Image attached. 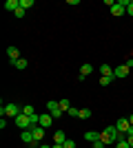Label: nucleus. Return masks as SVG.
<instances>
[{
    "label": "nucleus",
    "mask_w": 133,
    "mask_h": 148,
    "mask_svg": "<svg viewBox=\"0 0 133 148\" xmlns=\"http://www.w3.org/2000/svg\"><path fill=\"white\" fill-rule=\"evenodd\" d=\"M118 139H122V135H120V130L115 128V126H107V128L100 133V142H102V144H107V146L115 144Z\"/></svg>",
    "instance_id": "nucleus-1"
},
{
    "label": "nucleus",
    "mask_w": 133,
    "mask_h": 148,
    "mask_svg": "<svg viewBox=\"0 0 133 148\" xmlns=\"http://www.w3.org/2000/svg\"><path fill=\"white\" fill-rule=\"evenodd\" d=\"M115 128L120 130V135H133V126H131V122H129L127 117L118 119V122H115Z\"/></svg>",
    "instance_id": "nucleus-2"
},
{
    "label": "nucleus",
    "mask_w": 133,
    "mask_h": 148,
    "mask_svg": "<svg viewBox=\"0 0 133 148\" xmlns=\"http://www.w3.org/2000/svg\"><path fill=\"white\" fill-rule=\"evenodd\" d=\"M0 113H2V115H7V117H13V119H16L20 113H22V108H20L18 104H5Z\"/></svg>",
    "instance_id": "nucleus-3"
},
{
    "label": "nucleus",
    "mask_w": 133,
    "mask_h": 148,
    "mask_svg": "<svg viewBox=\"0 0 133 148\" xmlns=\"http://www.w3.org/2000/svg\"><path fill=\"white\" fill-rule=\"evenodd\" d=\"M47 108H49V113H51V117H53V119H60V117L64 115V111L60 108V104H58V102H53V99H51V102H47Z\"/></svg>",
    "instance_id": "nucleus-4"
},
{
    "label": "nucleus",
    "mask_w": 133,
    "mask_h": 148,
    "mask_svg": "<svg viewBox=\"0 0 133 148\" xmlns=\"http://www.w3.org/2000/svg\"><path fill=\"white\" fill-rule=\"evenodd\" d=\"M16 126H18L20 130H29L31 128V117L25 115V113H20L18 117H16Z\"/></svg>",
    "instance_id": "nucleus-5"
},
{
    "label": "nucleus",
    "mask_w": 133,
    "mask_h": 148,
    "mask_svg": "<svg viewBox=\"0 0 133 148\" xmlns=\"http://www.w3.org/2000/svg\"><path fill=\"white\" fill-rule=\"evenodd\" d=\"M124 11H127V0H120V2H115L111 7V16H115V18H120Z\"/></svg>",
    "instance_id": "nucleus-6"
},
{
    "label": "nucleus",
    "mask_w": 133,
    "mask_h": 148,
    "mask_svg": "<svg viewBox=\"0 0 133 148\" xmlns=\"http://www.w3.org/2000/svg\"><path fill=\"white\" fill-rule=\"evenodd\" d=\"M20 139H22L25 144H31V146L36 144V139H33V133H31V128H29V130H22V133H20Z\"/></svg>",
    "instance_id": "nucleus-7"
},
{
    "label": "nucleus",
    "mask_w": 133,
    "mask_h": 148,
    "mask_svg": "<svg viewBox=\"0 0 133 148\" xmlns=\"http://www.w3.org/2000/svg\"><path fill=\"white\" fill-rule=\"evenodd\" d=\"M7 56H9L11 62H18L20 58H22V56H20V51H18V47H9V49H7Z\"/></svg>",
    "instance_id": "nucleus-8"
},
{
    "label": "nucleus",
    "mask_w": 133,
    "mask_h": 148,
    "mask_svg": "<svg viewBox=\"0 0 133 148\" xmlns=\"http://www.w3.org/2000/svg\"><path fill=\"white\" fill-rule=\"evenodd\" d=\"M51 124H53V117H51V113H44V115H40V124H38V126H42V128H49Z\"/></svg>",
    "instance_id": "nucleus-9"
},
{
    "label": "nucleus",
    "mask_w": 133,
    "mask_h": 148,
    "mask_svg": "<svg viewBox=\"0 0 133 148\" xmlns=\"http://www.w3.org/2000/svg\"><path fill=\"white\" fill-rule=\"evenodd\" d=\"M113 73H115V77H127L129 75V66L127 64H120V66L113 69Z\"/></svg>",
    "instance_id": "nucleus-10"
},
{
    "label": "nucleus",
    "mask_w": 133,
    "mask_h": 148,
    "mask_svg": "<svg viewBox=\"0 0 133 148\" xmlns=\"http://www.w3.org/2000/svg\"><path fill=\"white\" fill-rule=\"evenodd\" d=\"M84 139H87V142H100V133H98V130H87V133H84Z\"/></svg>",
    "instance_id": "nucleus-11"
},
{
    "label": "nucleus",
    "mask_w": 133,
    "mask_h": 148,
    "mask_svg": "<svg viewBox=\"0 0 133 148\" xmlns=\"http://www.w3.org/2000/svg\"><path fill=\"white\" fill-rule=\"evenodd\" d=\"M20 7V0H7L5 2V11H11V13H16V9Z\"/></svg>",
    "instance_id": "nucleus-12"
},
{
    "label": "nucleus",
    "mask_w": 133,
    "mask_h": 148,
    "mask_svg": "<svg viewBox=\"0 0 133 148\" xmlns=\"http://www.w3.org/2000/svg\"><path fill=\"white\" fill-rule=\"evenodd\" d=\"M91 73H93V66H91V64H82V66H80V77H78V80H84V77L91 75Z\"/></svg>",
    "instance_id": "nucleus-13"
},
{
    "label": "nucleus",
    "mask_w": 133,
    "mask_h": 148,
    "mask_svg": "<svg viewBox=\"0 0 133 148\" xmlns=\"http://www.w3.org/2000/svg\"><path fill=\"white\" fill-rule=\"evenodd\" d=\"M100 73L104 75V77H115L113 69H111V64H100Z\"/></svg>",
    "instance_id": "nucleus-14"
},
{
    "label": "nucleus",
    "mask_w": 133,
    "mask_h": 148,
    "mask_svg": "<svg viewBox=\"0 0 133 148\" xmlns=\"http://www.w3.org/2000/svg\"><path fill=\"white\" fill-rule=\"evenodd\" d=\"M53 142H56V144H64V142H67L64 130H56V133H53Z\"/></svg>",
    "instance_id": "nucleus-15"
},
{
    "label": "nucleus",
    "mask_w": 133,
    "mask_h": 148,
    "mask_svg": "<svg viewBox=\"0 0 133 148\" xmlns=\"http://www.w3.org/2000/svg\"><path fill=\"white\" fill-rule=\"evenodd\" d=\"M13 66L18 69V71H25V69L29 66V60H25V58H20L18 62H13Z\"/></svg>",
    "instance_id": "nucleus-16"
},
{
    "label": "nucleus",
    "mask_w": 133,
    "mask_h": 148,
    "mask_svg": "<svg viewBox=\"0 0 133 148\" xmlns=\"http://www.w3.org/2000/svg\"><path fill=\"white\" fill-rule=\"evenodd\" d=\"M58 104H60V108H62L64 113H67V111H69V108H71V102H69V99H67V97L58 99Z\"/></svg>",
    "instance_id": "nucleus-17"
},
{
    "label": "nucleus",
    "mask_w": 133,
    "mask_h": 148,
    "mask_svg": "<svg viewBox=\"0 0 133 148\" xmlns=\"http://www.w3.org/2000/svg\"><path fill=\"white\" fill-rule=\"evenodd\" d=\"M91 115H93V111H91V108H80V115H78V117H80V119H89Z\"/></svg>",
    "instance_id": "nucleus-18"
},
{
    "label": "nucleus",
    "mask_w": 133,
    "mask_h": 148,
    "mask_svg": "<svg viewBox=\"0 0 133 148\" xmlns=\"http://www.w3.org/2000/svg\"><path fill=\"white\" fill-rule=\"evenodd\" d=\"M22 113H25V115H29V117H31V115H36V108H33L31 104H25V106H22Z\"/></svg>",
    "instance_id": "nucleus-19"
},
{
    "label": "nucleus",
    "mask_w": 133,
    "mask_h": 148,
    "mask_svg": "<svg viewBox=\"0 0 133 148\" xmlns=\"http://www.w3.org/2000/svg\"><path fill=\"white\" fill-rule=\"evenodd\" d=\"M20 7L27 11V9H31V7H33V0H20Z\"/></svg>",
    "instance_id": "nucleus-20"
},
{
    "label": "nucleus",
    "mask_w": 133,
    "mask_h": 148,
    "mask_svg": "<svg viewBox=\"0 0 133 148\" xmlns=\"http://www.w3.org/2000/svg\"><path fill=\"white\" fill-rule=\"evenodd\" d=\"M111 80H115V77H104V75H102V77H100V86H109Z\"/></svg>",
    "instance_id": "nucleus-21"
},
{
    "label": "nucleus",
    "mask_w": 133,
    "mask_h": 148,
    "mask_svg": "<svg viewBox=\"0 0 133 148\" xmlns=\"http://www.w3.org/2000/svg\"><path fill=\"white\" fill-rule=\"evenodd\" d=\"M115 148H131V146H129V142H124V139H118V142H115Z\"/></svg>",
    "instance_id": "nucleus-22"
},
{
    "label": "nucleus",
    "mask_w": 133,
    "mask_h": 148,
    "mask_svg": "<svg viewBox=\"0 0 133 148\" xmlns=\"http://www.w3.org/2000/svg\"><path fill=\"white\" fill-rule=\"evenodd\" d=\"M67 113H69L71 117H78V115H80V108H76V106H71V108H69Z\"/></svg>",
    "instance_id": "nucleus-23"
},
{
    "label": "nucleus",
    "mask_w": 133,
    "mask_h": 148,
    "mask_svg": "<svg viewBox=\"0 0 133 148\" xmlns=\"http://www.w3.org/2000/svg\"><path fill=\"white\" fill-rule=\"evenodd\" d=\"M25 9H22V7H18V9H16V13H13V16H16V18H25Z\"/></svg>",
    "instance_id": "nucleus-24"
},
{
    "label": "nucleus",
    "mask_w": 133,
    "mask_h": 148,
    "mask_svg": "<svg viewBox=\"0 0 133 148\" xmlns=\"http://www.w3.org/2000/svg\"><path fill=\"white\" fill-rule=\"evenodd\" d=\"M62 146H64V148H76V142H73V139H67Z\"/></svg>",
    "instance_id": "nucleus-25"
},
{
    "label": "nucleus",
    "mask_w": 133,
    "mask_h": 148,
    "mask_svg": "<svg viewBox=\"0 0 133 148\" xmlns=\"http://www.w3.org/2000/svg\"><path fill=\"white\" fill-rule=\"evenodd\" d=\"M127 13H129V16H133V0H131V2H127Z\"/></svg>",
    "instance_id": "nucleus-26"
},
{
    "label": "nucleus",
    "mask_w": 133,
    "mask_h": 148,
    "mask_svg": "<svg viewBox=\"0 0 133 148\" xmlns=\"http://www.w3.org/2000/svg\"><path fill=\"white\" fill-rule=\"evenodd\" d=\"M93 148H107V144H102V142H93Z\"/></svg>",
    "instance_id": "nucleus-27"
},
{
    "label": "nucleus",
    "mask_w": 133,
    "mask_h": 148,
    "mask_svg": "<svg viewBox=\"0 0 133 148\" xmlns=\"http://www.w3.org/2000/svg\"><path fill=\"white\" fill-rule=\"evenodd\" d=\"M127 137H129V139H127V142H129V146L133 148V135H127Z\"/></svg>",
    "instance_id": "nucleus-28"
},
{
    "label": "nucleus",
    "mask_w": 133,
    "mask_h": 148,
    "mask_svg": "<svg viewBox=\"0 0 133 148\" xmlns=\"http://www.w3.org/2000/svg\"><path fill=\"white\" fill-rule=\"evenodd\" d=\"M51 148H64V146H62V144H53Z\"/></svg>",
    "instance_id": "nucleus-29"
},
{
    "label": "nucleus",
    "mask_w": 133,
    "mask_h": 148,
    "mask_svg": "<svg viewBox=\"0 0 133 148\" xmlns=\"http://www.w3.org/2000/svg\"><path fill=\"white\" fill-rule=\"evenodd\" d=\"M129 122H131V126H133V113H131V117H129Z\"/></svg>",
    "instance_id": "nucleus-30"
},
{
    "label": "nucleus",
    "mask_w": 133,
    "mask_h": 148,
    "mask_svg": "<svg viewBox=\"0 0 133 148\" xmlns=\"http://www.w3.org/2000/svg\"><path fill=\"white\" fill-rule=\"evenodd\" d=\"M40 148H51V146H44V144H40Z\"/></svg>",
    "instance_id": "nucleus-31"
}]
</instances>
